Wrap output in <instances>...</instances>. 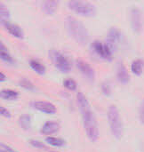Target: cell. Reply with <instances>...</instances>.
Segmentation results:
<instances>
[{
    "label": "cell",
    "instance_id": "obj_1",
    "mask_svg": "<svg viewBox=\"0 0 144 152\" xmlns=\"http://www.w3.org/2000/svg\"><path fill=\"white\" fill-rule=\"evenodd\" d=\"M77 102L78 110L83 118V123L86 134L92 142H96L99 138V126L94 116V113L91 108V105L86 96L82 93L78 92L77 94Z\"/></svg>",
    "mask_w": 144,
    "mask_h": 152
},
{
    "label": "cell",
    "instance_id": "obj_2",
    "mask_svg": "<svg viewBox=\"0 0 144 152\" xmlns=\"http://www.w3.org/2000/svg\"><path fill=\"white\" fill-rule=\"evenodd\" d=\"M64 24L69 36H71L77 43L86 45L88 42V30L80 20L72 15H68L65 17Z\"/></svg>",
    "mask_w": 144,
    "mask_h": 152
},
{
    "label": "cell",
    "instance_id": "obj_3",
    "mask_svg": "<svg viewBox=\"0 0 144 152\" xmlns=\"http://www.w3.org/2000/svg\"><path fill=\"white\" fill-rule=\"evenodd\" d=\"M107 118L112 134L116 139H120L123 134V123L118 107L111 104L108 107Z\"/></svg>",
    "mask_w": 144,
    "mask_h": 152
},
{
    "label": "cell",
    "instance_id": "obj_4",
    "mask_svg": "<svg viewBox=\"0 0 144 152\" xmlns=\"http://www.w3.org/2000/svg\"><path fill=\"white\" fill-rule=\"evenodd\" d=\"M68 5L74 12L84 15H93L96 11V6L89 1L70 0L68 2Z\"/></svg>",
    "mask_w": 144,
    "mask_h": 152
},
{
    "label": "cell",
    "instance_id": "obj_5",
    "mask_svg": "<svg viewBox=\"0 0 144 152\" xmlns=\"http://www.w3.org/2000/svg\"><path fill=\"white\" fill-rule=\"evenodd\" d=\"M49 56L52 62L58 69L62 72H69L71 69V64L67 57L56 49L49 50Z\"/></svg>",
    "mask_w": 144,
    "mask_h": 152
},
{
    "label": "cell",
    "instance_id": "obj_6",
    "mask_svg": "<svg viewBox=\"0 0 144 152\" xmlns=\"http://www.w3.org/2000/svg\"><path fill=\"white\" fill-rule=\"evenodd\" d=\"M91 48L94 52V53L97 54L102 59L106 61L112 60L113 52L107 45L106 43H103L100 40H94L91 44Z\"/></svg>",
    "mask_w": 144,
    "mask_h": 152
},
{
    "label": "cell",
    "instance_id": "obj_7",
    "mask_svg": "<svg viewBox=\"0 0 144 152\" xmlns=\"http://www.w3.org/2000/svg\"><path fill=\"white\" fill-rule=\"evenodd\" d=\"M121 39V32L118 28L117 27H111L108 30L107 37H106V44L111 49L112 52L116 51L118 48V43L120 42Z\"/></svg>",
    "mask_w": 144,
    "mask_h": 152
},
{
    "label": "cell",
    "instance_id": "obj_8",
    "mask_svg": "<svg viewBox=\"0 0 144 152\" xmlns=\"http://www.w3.org/2000/svg\"><path fill=\"white\" fill-rule=\"evenodd\" d=\"M130 19H131V26H132L133 29L136 32L141 31V29L143 28V12H142V10L136 6H134L131 9Z\"/></svg>",
    "mask_w": 144,
    "mask_h": 152
},
{
    "label": "cell",
    "instance_id": "obj_9",
    "mask_svg": "<svg viewBox=\"0 0 144 152\" xmlns=\"http://www.w3.org/2000/svg\"><path fill=\"white\" fill-rule=\"evenodd\" d=\"M30 106L37 110H40L44 113L46 114H53L56 112V107L49 102H45V101H32L29 102Z\"/></svg>",
    "mask_w": 144,
    "mask_h": 152
},
{
    "label": "cell",
    "instance_id": "obj_10",
    "mask_svg": "<svg viewBox=\"0 0 144 152\" xmlns=\"http://www.w3.org/2000/svg\"><path fill=\"white\" fill-rule=\"evenodd\" d=\"M76 65L84 76H86L90 81H94V75H95L94 69H93V67L88 62H86V61H84L82 59H77L76 60Z\"/></svg>",
    "mask_w": 144,
    "mask_h": 152
},
{
    "label": "cell",
    "instance_id": "obj_11",
    "mask_svg": "<svg viewBox=\"0 0 144 152\" xmlns=\"http://www.w3.org/2000/svg\"><path fill=\"white\" fill-rule=\"evenodd\" d=\"M116 76L118 80L122 84H126L130 80L129 73L122 61H118L116 64Z\"/></svg>",
    "mask_w": 144,
    "mask_h": 152
},
{
    "label": "cell",
    "instance_id": "obj_12",
    "mask_svg": "<svg viewBox=\"0 0 144 152\" xmlns=\"http://www.w3.org/2000/svg\"><path fill=\"white\" fill-rule=\"evenodd\" d=\"M1 22L4 26V28L7 29V31L9 33H11L12 36H14L16 37H19V38L23 37V31H22L21 28L19 25H17V24H15L13 22L8 21L6 20H1Z\"/></svg>",
    "mask_w": 144,
    "mask_h": 152
},
{
    "label": "cell",
    "instance_id": "obj_13",
    "mask_svg": "<svg viewBox=\"0 0 144 152\" xmlns=\"http://www.w3.org/2000/svg\"><path fill=\"white\" fill-rule=\"evenodd\" d=\"M59 128H60V125L58 122L53 121V120H49V121H46L43 125L41 128V133L44 134L49 135V134H53L56 133L59 130Z\"/></svg>",
    "mask_w": 144,
    "mask_h": 152
},
{
    "label": "cell",
    "instance_id": "obj_14",
    "mask_svg": "<svg viewBox=\"0 0 144 152\" xmlns=\"http://www.w3.org/2000/svg\"><path fill=\"white\" fill-rule=\"evenodd\" d=\"M58 1L56 0H45V1H43L41 5H42V8L43 10L48 13V14H53L55 10L57 9V6H58Z\"/></svg>",
    "mask_w": 144,
    "mask_h": 152
},
{
    "label": "cell",
    "instance_id": "obj_15",
    "mask_svg": "<svg viewBox=\"0 0 144 152\" xmlns=\"http://www.w3.org/2000/svg\"><path fill=\"white\" fill-rule=\"evenodd\" d=\"M0 56H1V59L3 61H4L5 62H8V63H13L14 62V60L12 58V56L9 53L7 48L5 47V45H4V43L1 41L0 42Z\"/></svg>",
    "mask_w": 144,
    "mask_h": 152
},
{
    "label": "cell",
    "instance_id": "obj_16",
    "mask_svg": "<svg viewBox=\"0 0 144 152\" xmlns=\"http://www.w3.org/2000/svg\"><path fill=\"white\" fill-rule=\"evenodd\" d=\"M0 96L4 100H15L19 97V93L12 89H4L0 92Z\"/></svg>",
    "mask_w": 144,
    "mask_h": 152
},
{
    "label": "cell",
    "instance_id": "obj_17",
    "mask_svg": "<svg viewBox=\"0 0 144 152\" xmlns=\"http://www.w3.org/2000/svg\"><path fill=\"white\" fill-rule=\"evenodd\" d=\"M29 66L38 74H44L45 72V67L40 62L38 61L37 60H35V59H30L29 61Z\"/></svg>",
    "mask_w": 144,
    "mask_h": 152
},
{
    "label": "cell",
    "instance_id": "obj_18",
    "mask_svg": "<svg viewBox=\"0 0 144 152\" xmlns=\"http://www.w3.org/2000/svg\"><path fill=\"white\" fill-rule=\"evenodd\" d=\"M143 61L142 59L134 60L131 64V69L135 75H141L143 69Z\"/></svg>",
    "mask_w": 144,
    "mask_h": 152
},
{
    "label": "cell",
    "instance_id": "obj_19",
    "mask_svg": "<svg viewBox=\"0 0 144 152\" xmlns=\"http://www.w3.org/2000/svg\"><path fill=\"white\" fill-rule=\"evenodd\" d=\"M45 142L49 145L55 146V147H62L65 145V141L59 137H53V136H47L45 138Z\"/></svg>",
    "mask_w": 144,
    "mask_h": 152
},
{
    "label": "cell",
    "instance_id": "obj_20",
    "mask_svg": "<svg viewBox=\"0 0 144 152\" xmlns=\"http://www.w3.org/2000/svg\"><path fill=\"white\" fill-rule=\"evenodd\" d=\"M30 123V116L29 114H22L19 118V124L23 130H29Z\"/></svg>",
    "mask_w": 144,
    "mask_h": 152
},
{
    "label": "cell",
    "instance_id": "obj_21",
    "mask_svg": "<svg viewBox=\"0 0 144 152\" xmlns=\"http://www.w3.org/2000/svg\"><path fill=\"white\" fill-rule=\"evenodd\" d=\"M19 85H20V86H21L27 90H30V91L35 90V86L27 77H21L19 81Z\"/></svg>",
    "mask_w": 144,
    "mask_h": 152
},
{
    "label": "cell",
    "instance_id": "obj_22",
    "mask_svg": "<svg viewBox=\"0 0 144 152\" xmlns=\"http://www.w3.org/2000/svg\"><path fill=\"white\" fill-rule=\"evenodd\" d=\"M101 89H102V92L103 94L109 96L111 94V86H110V84L109 83V81H103L102 84H101Z\"/></svg>",
    "mask_w": 144,
    "mask_h": 152
},
{
    "label": "cell",
    "instance_id": "obj_23",
    "mask_svg": "<svg viewBox=\"0 0 144 152\" xmlns=\"http://www.w3.org/2000/svg\"><path fill=\"white\" fill-rule=\"evenodd\" d=\"M63 86L69 90H75L77 88V82L72 78H65L63 80Z\"/></svg>",
    "mask_w": 144,
    "mask_h": 152
},
{
    "label": "cell",
    "instance_id": "obj_24",
    "mask_svg": "<svg viewBox=\"0 0 144 152\" xmlns=\"http://www.w3.org/2000/svg\"><path fill=\"white\" fill-rule=\"evenodd\" d=\"M0 14H1V20H5L6 18H8L10 16L9 9L3 3L0 4Z\"/></svg>",
    "mask_w": 144,
    "mask_h": 152
},
{
    "label": "cell",
    "instance_id": "obj_25",
    "mask_svg": "<svg viewBox=\"0 0 144 152\" xmlns=\"http://www.w3.org/2000/svg\"><path fill=\"white\" fill-rule=\"evenodd\" d=\"M29 142L30 145H32L33 147H35L37 149H45V145L44 144V142H42L38 140H29Z\"/></svg>",
    "mask_w": 144,
    "mask_h": 152
},
{
    "label": "cell",
    "instance_id": "obj_26",
    "mask_svg": "<svg viewBox=\"0 0 144 152\" xmlns=\"http://www.w3.org/2000/svg\"><path fill=\"white\" fill-rule=\"evenodd\" d=\"M0 151L1 152H17V151H15L12 148L9 147L8 145L4 144V143H3V142H1V143H0Z\"/></svg>",
    "mask_w": 144,
    "mask_h": 152
},
{
    "label": "cell",
    "instance_id": "obj_27",
    "mask_svg": "<svg viewBox=\"0 0 144 152\" xmlns=\"http://www.w3.org/2000/svg\"><path fill=\"white\" fill-rule=\"evenodd\" d=\"M139 116H140V120L141 122L144 124V99L143 100V102L140 106V112H139Z\"/></svg>",
    "mask_w": 144,
    "mask_h": 152
},
{
    "label": "cell",
    "instance_id": "obj_28",
    "mask_svg": "<svg viewBox=\"0 0 144 152\" xmlns=\"http://www.w3.org/2000/svg\"><path fill=\"white\" fill-rule=\"evenodd\" d=\"M0 113H1L2 116H4V117H5V118H10V117H11L10 111H9L6 108H4V107H3V106L0 107Z\"/></svg>",
    "mask_w": 144,
    "mask_h": 152
},
{
    "label": "cell",
    "instance_id": "obj_29",
    "mask_svg": "<svg viewBox=\"0 0 144 152\" xmlns=\"http://www.w3.org/2000/svg\"><path fill=\"white\" fill-rule=\"evenodd\" d=\"M0 75H1V78H0V81H4V80H5V78H6V77H5V75L3 73V72H1L0 73Z\"/></svg>",
    "mask_w": 144,
    "mask_h": 152
},
{
    "label": "cell",
    "instance_id": "obj_30",
    "mask_svg": "<svg viewBox=\"0 0 144 152\" xmlns=\"http://www.w3.org/2000/svg\"><path fill=\"white\" fill-rule=\"evenodd\" d=\"M50 152H56V151H50Z\"/></svg>",
    "mask_w": 144,
    "mask_h": 152
}]
</instances>
